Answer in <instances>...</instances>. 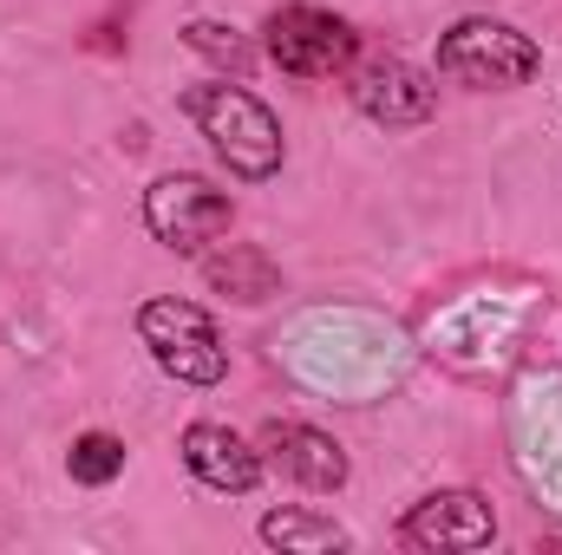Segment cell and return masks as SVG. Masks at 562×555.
Listing matches in <instances>:
<instances>
[{
	"label": "cell",
	"mask_w": 562,
	"mask_h": 555,
	"mask_svg": "<svg viewBox=\"0 0 562 555\" xmlns=\"http://www.w3.org/2000/svg\"><path fill=\"white\" fill-rule=\"evenodd\" d=\"M183 118L210 138V150L229 163V177L243 183H269L288 157L281 144V118L249 92V86H229V79H210V86H183Z\"/></svg>",
	"instance_id": "cell-1"
},
{
	"label": "cell",
	"mask_w": 562,
	"mask_h": 555,
	"mask_svg": "<svg viewBox=\"0 0 562 555\" xmlns=\"http://www.w3.org/2000/svg\"><path fill=\"white\" fill-rule=\"evenodd\" d=\"M438 72L464 92H517L543 72V46L530 33H517L510 20H458L438 39Z\"/></svg>",
	"instance_id": "cell-2"
},
{
	"label": "cell",
	"mask_w": 562,
	"mask_h": 555,
	"mask_svg": "<svg viewBox=\"0 0 562 555\" xmlns=\"http://www.w3.org/2000/svg\"><path fill=\"white\" fill-rule=\"evenodd\" d=\"M138 340L150 347L157 373H170L177 386H223L229 380V347L216 333V320L196 301L157 294L138 307Z\"/></svg>",
	"instance_id": "cell-3"
},
{
	"label": "cell",
	"mask_w": 562,
	"mask_h": 555,
	"mask_svg": "<svg viewBox=\"0 0 562 555\" xmlns=\"http://www.w3.org/2000/svg\"><path fill=\"white\" fill-rule=\"evenodd\" d=\"M144 229L157 249L170 256H210L229 229H236V203L229 190H216L210 177H190V170H170L144 190Z\"/></svg>",
	"instance_id": "cell-4"
},
{
	"label": "cell",
	"mask_w": 562,
	"mask_h": 555,
	"mask_svg": "<svg viewBox=\"0 0 562 555\" xmlns=\"http://www.w3.org/2000/svg\"><path fill=\"white\" fill-rule=\"evenodd\" d=\"M262 46H269V59H276L288 79H334V72H347V66H353L360 33H353L340 13H327V7L288 0V7L269 13Z\"/></svg>",
	"instance_id": "cell-5"
},
{
	"label": "cell",
	"mask_w": 562,
	"mask_h": 555,
	"mask_svg": "<svg viewBox=\"0 0 562 555\" xmlns=\"http://www.w3.org/2000/svg\"><path fill=\"white\" fill-rule=\"evenodd\" d=\"M256 451H262L269 471H281L288 484H301V490H314V497H334V490H347V477H353L340 438H327V431H314V424H301V418H269L262 438H256Z\"/></svg>",
	"instance_id": "cell-6"
},
{
	"label": "cell",
	"mask_w": 562,
	"mask_h": 555,
	"mask_svg": "<svg viewBox=\"0 0 562 555\" xmlns=\"http://www.w3.org/2000/svg\"><path fill=\"white\" fill-rule=\"evenodd\" d=\"M400 536L413 543V550H491L497 543V510L477 497V490H431L419 497L413 510H406V523H400Z\"/></svg>",
	"instance_id": "cell-7"
},
{
	"label": "cell",
	"mask_w": 562,
	"mask_h": 555,
	"mask_svg": "<svg viewBox=\"0 0 562 555\" xmlns=\"http://www.w3.org/2000/svg\"><path fill=\"white\" fill-rule=\"evenodd\" d=\"M353 105L373 125H386V132H413V125H425L438 112V86L419 66H406L400 53H380V59H367L353 72Z\"/></svg>",
	"instance_id": "cell-8"
},
{
	"label": "cell",
	"mask_w": 562,
	"mask_h": 555,
	"mask_svg": "<svg viewBox=\"0 0 562 555\" xmlns=\"http://www.w3.org/2000/svg\"><path fill=\"white\" fill-rule=\"evenodd\" d=\"M177 451H183V471H190L203 490H223V497H249V490L262 484V471H269V464H262V451H256L243 431L216 424V418L183 424Z\"/></svg>",
	"instance_id": "cell-9"
},
{
	"label": "cell",
	"mask_w": 562,
	"mask_h": 555,
	"mask_svg": "<svg viewBox=\"0 0 562 555\" xmlns=\"http://www.w3.org/2000/svg\"><path fill=\"white\" fill-rule=\"evenodd\" d=\"M203 275H210V287H223L243 307L281 294V269L269 262V249H256V242H223L216 256H203Z\"/></svg>",
	"instance_id": "cell-10"
},
{
	"label": "cell",
	"mask_w": 562,
	"mask_h": 555,
	"mask_svg": "<svg viewBox=\"0 0 562 555\" xmlns=\"http://www.w3.org/2000/svg\"><path fill=\"white\" fill-rule=\"evenodd\" d=\"M262 543L281 555H327V550H353V536L321 517V510H269L262 517Z\"/></svg>",
	"instance_id": "cell-11"
},
{
	"label": "cell",
	"mask_w": 562,
	"mask_h": 555,
	"mask_svg": "<svg viewBox=\"0 0 562 555\" xmlns=\"http://www.w3.org/2000/svg\"><path fill=\"white\" fill-rule=\"evenodd\" d=\"M66 477L86 484V490H105L112 477H125V438H112V431H79L72 451H66Z\"/></svg>",
	"instance_id": "cell-12"
},
{
	"label": "cell",
	"mask_w": 562,
	"mask_h": 555,
	"mask_svg": "<svg viewBox=\"0 0 562 555\" xmlns=\"http://www.w3.org/2000/svg\"><path fill=\"white\" fill-rule=\"evenodd\" d=\"M183 46L203 53L216 72H249V39H243L236 26H223V20H190V26H183Z\"/></svg>",
	"instance_id": "cell-13"
}]
</instances>
